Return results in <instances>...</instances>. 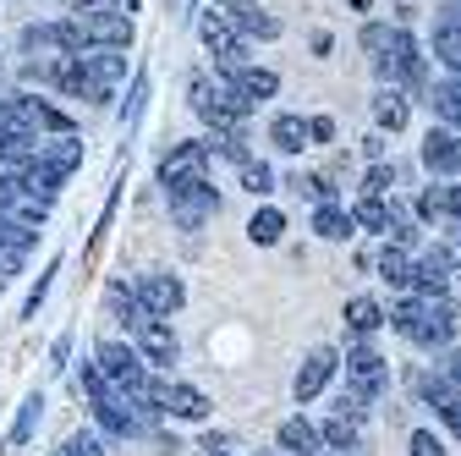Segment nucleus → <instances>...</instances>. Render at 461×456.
<instances>
[{
	"instance_id": "obj_1",
	"label": "nucleus",
	"mask_w": 461,
	"mask_h": 456,
	"mask_svg": "<svg viewBox=\"0 0 461 456\" xmlns=\"http://www.w3.org/2000/svg\"><path fill=\"white\" fill-rule=\"evenodd\" d=\"M390 324L407 335V341H418V347H450V335H456V308H450L445 297H407V303L390 314Z\"/></svg>"
},
{
	"instance_id": "obj_2",
	"label": "nucleus",
	"mask_w": 461,
	"mask_h": 456,
	"mask_svg": "<svg viewBox=\"0 0 461 456\" xmlns=\"http://www.w3.org/2000/svg\"><path fill=\"white\" fill-rule=\"evenodd\" d=\"M198 39H203V50L214 55V67H220V78H230V72H242V67H253V55H248V39L230 28V17L220 12V6H209L203 17H198Z\"/></svg>"
},
{
	"instance_id": "obj_3",
	"label": "nucleus",
	"mask_w": 461,
	"mask_h": 456,
	"mask_svg": "<svg viewBox=\"0 0 461 456\" xmlns=\"http://www.w3.org/2000/svg\"><path fill=\"white\" fill-rule=\"evenodd\" d=\"M165 204H170V220H176L182 232H198L203 220H214V214H220V193L209 187V177L170 187V193H165Z\"/></svg>"
},
{
	"instance_id": "obj_4",
	"label": "nucleus",
	"mask_w": 461,
	"mask_h": 456,
	"mask_svg": "<svg viewBox=\"0 0 461 456\" xmlns=\"http://www.w3.org/2000/svg\"><path fill=\"white\" fill-rule=\"evenodd\" d=\"M154 177H159L165 193H170V187H182V182L209 177V143H203V138H187V143H176V149H165L159 165H154Z\"/></svg>"
},
{
	"instance_id": "obj_5",
	"label": "nucleus",
	"mask_w": 461,
	"mask_h": 456,
	"mask_svg": "<svg viewBox=\"0 0 461 456\" xmlns=\"http://www.w3.org/2000/svg\"><path fill=\"white\" fill-rule=\"evenodd\" d=\"M94 363H99V374H104L115 390L149 385V363L138 358V347H127V341H99V347H94Z\"/></svg>"
},
{
	"instance_id": "obj_6",
	"label": "nucleus",
	"mask_w": 461,
	"mask_h": 456,
	"mask_svg": "<svg viewBox=\"0 0 461 456\" xmlns=\"http://www.w3.org/2000/svg\"><path fill=\"white\" fill-rule=\"evenodd\" d=\"M138 303H143V314L149 319H170V314H182V303H187V287L176 275H165V269H154V275H138Z\"/></svg>"
},
{
	"instance_id": "obj_7",
	"label": "nucleus",
	"mask_w": 461,
	"mask_h": 456,
	"mask_svg": "<svg viewBox=\"0 0 461 456\" xmlns=\"http://www.w3.org/2000/svg\"><path fill=\"white\" fill-rule=\"evenodd\" d=\"M132 347L154 369H170V363L182 358V341H176V330H170V319H138L132 324Z\"/></svg>"
},
{
	"instance_id": "obj_8",
	"label": "nucleus",
	"mask_w": 461,
	"mask_h": 456,
	"mask_svg": "<svg viewBox=\"0 0 461 456\" xmlns=\"http://www.w3.org/2000/svg\"><path fill=\"white\" fill-rule=\"evenodd\" d=\"M275 94H280V78H275L269 67H242V72L225 78V99L237 105L242 116H248V110H258L264 99H275Z\"/></svg>"
},
{
	"instance_id": "obj_9",
	"label": "nucleus",
	"mask_w": 461,
	"mask_h": 456,
	"mask_svg": "<svg viewBox=\"0 0 461 456\" xmlns=\"http://www.w3.org/2000/svg\"><path fill=\"white\" fill-rule=\"evenodd\" d=\"M335 369H340V352H335V347H313V352L303 358L297 379H292V396H297V402H313V396L335 379Z\"/></svg>"
},
{
	"instance_id": "obj_10",
	"label": "nucleus",
	"mask_w": 461,
	"mask_h": 456,
	"mask_svg": "<svg viewBox=\"0 0 461 456\" xmlns=\"http://www.w3.org/2000/svg\"><path fill=\"white\" fill-rule=\"evenodd\" d=\"M418 396H423V402H434V413L445 418V429L461 440V390L445 374H418Z\"/></svg>"
},
{
	"instance_id": "obj_11",
	"label": "nucleus",
	"mask_w": 461,
	"mask_h": 456,
	"mask_svg": "<svg viewBox=\"0 0 461 456\" xmlns=\"http://www.w3.org/2000/svg\"><path fill=\"white\" fill-rule=\"evenodd\" d=\"M77 67L88 72L94 88L115 94V88L127 83V50H88V55H77Z\"/></svg>"
},
{
	"instance_id": "obj_12",
	"label": "nucleus",
	"mask_w": 461,
	"mask_h": 456,
	"mask_svg": "<svg viewBox=\"0 0 461 456\" xmlns=\"http://www.w3.org/2000/svg\"><path fill=\"white\" fill-rule=\"evenodd\" d=\"M214 413V402L198 390V385H187V379H170L165 385V418H182V424H203Z\"/></svg>"
},
{
	"instance_id": "obj_13",
	"label": "nucleus",
	"mask_w": 461,
	"mask_h": 456,
	"mask_svg": "<svg viewBox=\"0 0 461 456\" xmlns=\"http://www.w3.org/2000/svg\"><path fill=\"white\" fill-rule=\"evenodd\" d=\"M346 379L363 385L368 396H379V390H384V379H390V369H384V358L368 347V341H357V347H346Z\"/></svg>"
},
{
	"instance_id": "obj_14",
	"label": "nucleus",
	"mask_w": 461,
	"mask_h": 456,
	"mask_svg": "<svg viewBox=\"0 0 461 456\" xmlns=\"http://www.w3.org/2000/svg\"><path fill=\"white\" fill-rule=\"evenodd\" d=\"M423 165L434 170V177H461V132L434 127V132L423 138Z\"/></svg>"
},
{
	"instance_id": "obj_15",
	"label": "nucleus",
	"mask_w": 461,
	"mask_h": 456,
	"mask_svg": "<svg viewBox=\"0 0 461 456\" xmlns=\"http://www.w3.org/2000/svg\"><path fill=\"white\" fill-rule=\"evenodd\" d=\"M12 99H17L23 122H28L33 132H50V138H67V132H72V116H67V110H55L50 99H39V94H12Z\"/></svg>"
},
{
	"instance_id": "obj_16",
	"label": "nucleus",
	"mask_w": 461,
	"mask_h": 456,
	"mask_svg": "<svg viewBox=\"0 0 461 456\" xmlns=\"http://www.w3.org/2000/svg\"><path fill=\"white\" fill-rule=\"evenodd\" d=\"M450 253L445 248H434V253H423L418 264H412V292L418 297H445V287H450Z\"/></svg>"
},
{
	"instance_id": "obj_17",
	"label": "nucleus",
	"mask_w": 461,
	"mask_h": 456,
	"mask_svg": "<svg viewBox=\"0 0 461 456\" xmlns=\"http://www.w3.org/2000/svg\"><path fill=\"white\" fill-rule=\"evenodd\" d=\"M94 429L104 434V440H132V434H143L138 429V418L127 413V402H122V396H104V402H94Z\"/></svg>"
},
{
	"instance_id": "obj_18",
	"label": "nucleus",
	"mask_w": 461,
	"mask_h": 456,
	"mask_svg": "<svg viewBox=\"0 0 461 456\" xmlns=\"http://www.w3.org/2000/svg\"><path fill=\"white\" fill-rule=\"evenodd\" d=\"M220 12L230 17V28H237L242 39H280V17L253 6V0H242V6H220Z\"/></svg>"
},
{
	"instance_id": "obj_19",
	"label": "nucleus",
	"mask_w": 461,
	"mask_h": 456,
	"mask_svg": "<svg viewBox=\"0 0 461 456\" xmlns=\"http://www.w3.org/2000/svg\"><path fill=\"white\" fill-rule=\"evenodd\" d=\"M434 61L461 78V12H456V6L434 17Z\"/></svg>"
},
{
	"instance_id": "obj_20",
	"label": "nucleus",
	"mask_w": 461,
	"mask_h": 456,
	"mask_svg": "<svg viewBox=\"0 0 461 456\" xmlns=\"http://www.w3.org/2000/svg\"><path fill=\"white\" fill-rule=\"evenodd\" d=\"M275 445H280L285 456H319V451H324V434H319V424H308V418H285V424L275 429Z\"/></svg>"
},
{
	"instance_id": "obj_21",
	"label": "nucleus",
	"mask_w": 461,
	"mask_h": 456,
	"mask_svg": "<svg viewBox=\"0 0 461 456\" xmlns=\"http://www.w3.org/2000/svg\"><path fill=\"white\" fill-rule=\"evenodd\" d=\"M269 143H275L280 154H303L313 138H308V122H303V116H292V110H280V116L269 122Z\"/></svg>"
},
{
	"instance_id": "obj_22",
	"label": "nucleus",
	"mask_w": 461,
	"mask_h": 456,
	"mask_svg": "<svg viewBox=\"0 0 461 456\" xmlns=\"http://www.w3.org/2000/svg\"><path fill=\"white\" fill-rule=\"evenodd\" d=\"M39 160H44L50 170H61V177H72V170L83 165V138H77V132L50 138V143H39Z\"/></svg>"
},
{
	"instance_id": "obj_23",
	"label": "nucleus",
	"mask_w": 461,
	"mask_h": 456,
	"mask_svg": "<svg viewBox=\"0 0 461 456\" xmlns=\"http://www.w3.org/2000/svg\"><path fill=\"white\" fill-rule=\"evenodd\" d=\"M340 319H346V330H352L357 341H368V335H374L379 324H390V314H384V308H379L374 297H352V303H346V314H340Z\"/></svg>"
},
{
	"instance_id": "obj_24",
	"label": "nucleus",
	"mask_w": 461,
	"mask_h": 456,
	"mask_svg": "<svg viewBox=\"0 0 461 456\" xmlns=\"http://www.w3.org/2000/svg\"><path fill=\"white\" fill-rule=\"evenodd\" d=\"M313 232L324 242H346V237L357 232V220H352V209H340V204H319L313 209Z\"/></svg>"
},
{
	"instance_id": "obj_25",
	"label": "nucleus",
	"mask_w": 461,
	"mask_h": 456,
	"mask_svg": "<svg viewBox=\"0 0 461 456\" xmlns=\"http://www.w3.org/2000/svg\"><path fill=\"white\" fill-rule=\"evenodd\" d=\"M61 170H50L44 160H33V165H23V198H39V204H50L55 193H61Z\"/></svg>"
},
{
	"instance_id": "obj_26",
	"label": "nucleus",
	"mask_w": 461,
	"mask_h": 456,
	"mask_svg": "<svg viewBox=\"0 0 461 456\" xmlns=\"http://www.w3.org/2000/svg\"><path fill=\"white\" fill-rule=\"evenodd\" d=\"M104 314H110L115 324H127V330H132L138 319H149V314H143V303H138V292L127 287V280H115V287L104 292Z\"/></svg>"
},
{
	"instance_id": "obj_27",
	"label": "nucleus",
	"mask_w": 461,
	"mask_h": 456,
	"mask_svg": "<svg viewBox=\"0 0 461 456\" xmlns=\"http://www.w3.org/2000/svg\"><path fill=\"white\" fill-rule=\"evenodd\" d=\"M39 418H44V396L33 390V396H28V402L17 407V424L6 429V451H23V445H28V440L39 434Z\"/></svg>"
},
{
	"instance_id": "obj_28",
	"label": "nucleus",
	"mask_w": 461,
	"mask_h": 456,
	"mask_svg": "<svg viewBox=\"0 0 461 456\" xmlns=\"http://www.w3.org/2000/svg\"><path fill=\"white\" fill-rule=\"evenodd\" d=\"M407 116H412V110H407V99H401V88H379L374 94V122H379V132H401V127H407Z\"/></svg>"
},
{
	"instance_id": "obj_29",
	"label": "nucleus",
	"mask_w": 461,
	"mask_h": 456,
	"mask_svg": "<svg viewBox=\"0 0 461 456\" xmlns=\"http://www.w3.org/2000/svg\"><path fill=\"white\" fill-rule=\"evenodd\" d=\"M429 105H434V116H439L450 132H461V78L434 83V88H429Z\"/></svg>"
},
{
	"instance_id": "obj_30",
	"label": "nucleus",
	"mask_w": 461,
	"mask_h": 456,
	"mask_svg": "<svg viewBox=\"0 0 461 456\" xmlns=\"http://www.w3.org/2000/svg\"><path fill=\"white\" fill-rule=\"evenodd\" d=\"M319 434H324L330 451H346V456L363 451V424L357 418H330V424H319Z\"/></svg>"
},
{
	"instance_id": "obj_31",
	"label": "nucleus",
	"mask_w": 461,
	"mask_h": 456,
	"mask_svg": "<svg viewBox=\"0 0 461 456\" xmlns=\"http://www.w3.org/2000/svg\"><path fill=\"white\" fill-rule=\"evenodd\" d=\"M33 242H39V225H28V220H17V214H0V248L6 253H33Z\"/></svg>"
},
{
	"instance_id": "obj_32",
	"label": "nucleus",
	"mask_w": 461,
	"mask_h": 456,
	"mask_svg": "<svg viewBox=\"0 0 461 456\" xmlns=\"http://www.w3.org/2000/svg\"><path fill=\"white\" fill-rule=\"evenodd\" d=\"M285 237V214L275 209V204H264L253 220H248V242H258V248H275Z\"/></svg>"
},
{
	"instance_id": "obj_33",
	"label": "nucleus",
	"mask_w": 461,
	"mask_h": 456,
	"mask_svg": "<svg viewBox=\"0 0 461 456\" xmlns=\"http://www.w3.org/2000/svg\"><path fill=\"white\" fill-rule=\"evenodd\" d=\"M374 402H379V396H368L363 385H352V379H346V390L335 396V418H357V424H363Z\"/></svg>"
},
{
	"instance_id": "obj_34",
	"label": "nucleus",
	"mask_w": 461,
	"mask_h": 456,
	"mask_svg": "<svg viewBox=\"0 0 461 456\" xmlns=\"http://www.w3.org/2000/svg\"><path fill=\"white\" fill-rule=\"evenodd\" d=\"M379 275L390 280V287H412V259H407V248L390 242V248L379 253Z\"/></svg>"
},
{
	"instance_id": "obj_35",
	"label": "nucleus",
	"mask_w": 461,
	"mask_h": 456,
	"mask_svg": "<svg viewBox=\"0 0 461 456\" xmlns=\"http://www.w3.org/2000/svg\"><path fill=\"white\" fill-rule=\"evenodd\" d=\"M390 209L395 204H384V198H357L352 204V220L363 225V232H390Z\"/></svg>"
},
{
	"instance_id": "obj_36",
	"label": "nucleus",
	"mask_w": 461,
	"mask_h": 456,
	"mask_svg": "<svg viewBox=\"0 0 461 456\" xmlns=\"http://www.w3.org/2000/svg\"><path fill=\"white\" fill-rule=\"evenodd\" d=\"M72 17L77 23H99V17H132L127 0H72Z\"/></svg>"
},
{
	"instance_id": "obj_37",
	"label": "nucleus",
	"mask_w": 461,
	"mask_h": 456,
	"mask_svg": "<svg viewBox=\"0 0 461 456\" xmlns=\"http://www.w3.org/2000/svg\"><path fill=\"white\" fill-rule=\"evenodd\" d=\"M72 385H77V396H88V407H94V402H104V396L115 390V385L99 374V363H83V369L72 374Z\"/></svg>"
},
{
	"instance_id": "obj_38",
	"label": "nucleus",
	"mask_w": 461,
	"mask_h": 456,
	"mask_svg": "<svg viewBox=\"0 0 461 456\" xmlns=\"http://www.w3.org/2000/svg\"><path fill=\"white\" fill-rule=\"evenodd\" d=\"M242 187H248L253 198L275 193V170H269V160H248V165H242Z\"/></svg>"
},
{
	"instance_id": "obj_39",
	"label": "nucleus",
	"mask_w": 461,
	"mask_h": 456,
	"mask_svg": "<svg viewBox=\"0 0 461 456\" xmlns=\"http://www.w3.org/2000/svg\"><path fill=\"white\" fill-rule=\"evenodd\" d=\"M395 33H401V28H390V23H368V28H363V50L374 55V61H384L390 44H395Z\"/></svg>"
},
{
	"instance_id": "obj_40",
	"label": "nucleus",
	"mask_w": 461,
	"mask_h": 456,
	"mask_svg": "<svg viewBox=\"0 0 461 456\" xmlns=\"http://www.w3.org/2000/svg\"><path fill=\"white\" fill-rule=\"evenodd\" d=\"M61 456H104V434L99 429H77V434H67Z\"/></svg>"
},
{
	"instance_id": "obj_41",
	"label": "nucleus",
	"mask_w": 461,
	"mask_h": 456,
	"mask_svg": "<svg viewBox=\"0 0 461 456\" xmlns=\"http://www.w3.org/2000/svg\"><path fill=\"white\" fill-rule=\"evenodd\" d=\"M55 275H61V264H50V269L33 280V292H28V303H23V319H39V303L50 297V280H55Z\"/></svg>"
},
{
	"instance_id": "obj_42",
	"label": "nucleus",
	"mask_w": 461,
	"mask_h": 456,
	"mask_svg": "<svg viewBox=\"0 0 461 456\" xmlns=\"http://www.w3.org/2000/svg\"><path fill=\"white\" fill-rule=\"evenodd\" d=\"M143 99H149V78H143V72H132V99H127V110H122V127H138Z\"/></svg>"
},
{
	"instance_id": "obj_43",
	"label": "nucleus",
	"mask_w": 461,
	"mask_h": 456,
	"mask_svg": "<svg viewBox=\"0 0 461 456\" xmlns=\"http://www.w3.org/2000/svg\"><path fill=\"white\" fill-rule=\"evenodd\" d=\"M390 182H395V165H374V170H368V182H363V198H384Z\"/></svg>"
},
{
	"instance_id": "obj_44",
	"label": "nucleus",
	"mask_w": 461,
	"mask_h": 456,
	"mask_svg": "<svg viewBox=\"0 0 461 456\" xmlns=\"http://www.w3.org/2000/svg\"><path fill=\"white\" fill-rule=\"evenodd\" d=\"M407 445H412V456H445V440H439L434 429H412Z\"/></svg>"
},
{
	"instance_id": "obj_45",
	"label": "nucleus",
	"mask_w": 461,
	"mask_h": 456,
	"mask_svg": "<svg viewBox=\"0 0 461 456\" xmlns=\"http://www.w3.org/2000/svg\"><path fill=\"white\" fill-rule=\"evenodd\" d=\"M308 138H313V143H330V138H335V122H330V116H308Z\"/></svg>"
},
{
	"instance_id": "obj_46",
	"label": "nucleus",
	"mask_w": 461,
	"mask_h": 456,
	"mask_svg": "<svg viewBox=\"0 0 461 456\" xmlns=\"http://www.w3.org/2000/svg\"><path fill=\"white\" fill-rule=\"evenodd\" d=\"M439 248H445V253H450V264L461 269V220H456L450 232H445V242H439Z\"/></svg>"
},
{
	"instance_id": "obj_47",
	"label": "nucleus",
	"mask_w": 461,
	"mask_h": 456,
	"mask_svg": "<svg viewBox=\"0 0 461 456\" xmlns=\"http://www.w3.org/2000/svg\"><path fill=\"white\" fill-rule=\"evenodd\" d=\"M203 456H237V445H230L225 434H209V440H203Z\"/></svg>"
},
{
	"instance_id": "obj_48",
	"label": "nucleus",
	"mask_w": 461,
	"mask_h": 456,
	"mask_svg": "<svg viewBox=\"0 0 461 456\" xmlns=\"http://www.w3.org/2000/svg\"><path fill=\"white\" fill-rule=\"evenodd\" d=\"M445 220H461V182L445 187Z\"/></svg>"
},
{
	"instance_id": "obj_49",
	"label": "nucleus",
	"mask_w": 461,
	"mask_h": 456,
	"mask_svg": "<svg viewBox=\"0 0 461 456\" xmlns=\"http://www.w3.org/2000/svg\"><path fill=\"white\" fill-rule=\"evenodd\" d=\"M50 358H55V369H61V363L72 358V335H55V347H50Z\"/></svg>"
},
{
	"instance_id": "obj_50",
	"label": "nucleus",
	"mask_w": 461,
	"mask_h": 456,
	"mask_svg": "<svg viewBox=\"0 0 461 456\" xmlns=\"http://www.w3.org/2000/svg\"><path fill=\"white\" fill-rule=\"evenodd\" d=\"M363 154H368L374 165H384V138H368V143H363Z\"/></svg>"
},
{
	"instance_id": "obj_51",
	"label": "nucleus",
	"mask_w": 461,
	"mask_h": 456,
	"mask_svg": "<svg viewBox=\"0 0 461 456\" xmlns=\"http://www.w3.org/2000/svg\"><path fill=\"white\" fill-rule=\"evenodd\" d=\"M445 379H450V385L461 390V352H450V363H445Z\"/></svg>"
},
{
	"instance_id": "obj_52",
	"label": "nucleus",
	"mask_w": 461,
	"mask_h": 456,
	"mask_svg": "<svg viewBox=\"0 0 461 456\" xmlns=\"http://www.w3.org/2000/svg\"><path fill=\"white\" fill-rule=\"evenodd\" d=\"M214 6H242V0H214Z\"/></svg>"
},
{
	"instance_id": "obj_53",
	"label": "nucleus",
	"mask_w": 461,
	"mask_h": 456,
	"mask_svg": "<svg viewBox=\"0 0 461 456\" xmlns=\"http://www.w3.org/2000/svg\"><path fill=\"white\" fill-rule=\"evenodd\" d=\"M352 6H357V12H368V0H352Z\"/></svg>"
},
{
	"instance_id": "obj_54",
	"label": "nucleus",
	"mask_w": 461,
	"mask_h": 456,
	"mask_svg": "<svg viewBox=\"0 0 461 456\" xmlns=\"http://www.w3.org/2000/svg\"><path fill=\"white\" fill-rule=\"evenodd\" d=\"M258 456H285V451H258Z\"/></svg>"
},
{
	"instance_id": "obj_55",
	"label": "nucleus",
	"mask_w": 461,
	"mask_h": 456,
	"mask_svg": "<svg viewBox=\"0 0 461 456\" xmlns=\"http://www.w3.org/2000/svg\"><path fill=\"white\" fill-rule=\"evenodd\" d=\"M0 287H6V275H0Z\"/></svg>"
},
{
	"instance_id": "obj_56",
	"label": "nucleus",
	"mask_w": 461,
	"mask_h": 456,
	"mask_svg": "<svg viewBox=\"0 0 461 456\" xmlns=\"http://www.w3.org/2000/svg\"><path fill=\"white\" fill-rule=\"evenodd\" d=\"M127 6H138V0H127Z\"/></svg>"
},
{
	"instance_id": "obj_57",
	"label": "nucleus",
	"mask_w": 461,
	"mask_h": 456,
	"mask_svg": "<svg viewBox=\"0 0 461 456\" xmlns=\"http://www.w3.org/2000/svg\"><path fill=\"white\" fill-rule=\"evenodd\" d=\"M50 456H61V451H50Z\"/></svg>"
},
{
	"instance_id": "obj_58",
	"label": "nucleus",
	"mask_w": 461,
	"mask_h": 456,
	"mask_svg": "<svg viewBox=\"0 0 461 456\" xmlns=\"http://www.w3.org/2000/svg\"><path fill=\"white\" fill-rule=\"evenodd\" d=\"M456 12H461V0H456Z\"/></svg>"
}]
</instances>
